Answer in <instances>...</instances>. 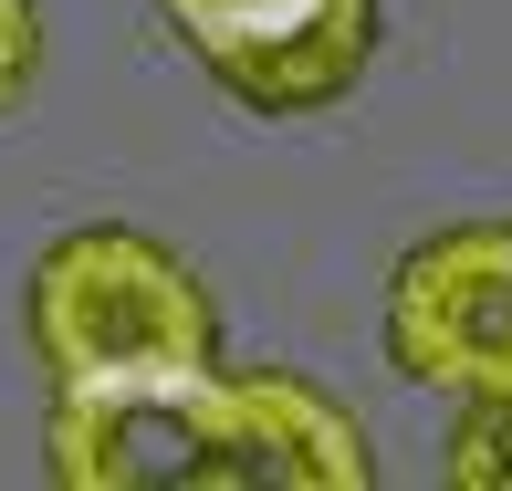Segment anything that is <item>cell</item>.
I'll return each mask as SVG.
<instances>
[{"instance_id": "1", "label": "cell", "mask_w": 512, "mask_h": 491, "mask_svg": "<svg viewBox=\"0 0 512 491\" xmlns=\"http://www.w3.org/2000/svg\"><path fill=\"white\" fill-rule=\"evenodd\" d=\"M21 335L53 387H147V377L220 366V303L168 241L95 220V230H63L32 262Z\"/></svg>"}, {"instance_id": "3", "label": "cell", "mask_w": 512, "mask_h": 491, "mask_svg": "<svg viewBox=\"0 0 512 491\" xmlns=\"http://www.w3.org/2000/svg\"><path fill=\"white\" fill-rule=\"evenodd\" d=\"M199 74L251 115H324L377 53V0H157Z\"/></svg>"}, {"instance_id": "5", "label": "cell", "mask_w": 512, "mask_h": 491, "mask_svg": "<svg viewBox=\"0 0 512 491\" xmlns=\"http://www.w3.org/2000/svg\"><path fill=\"white\" fill-rule=\"evenodd\" d=\"M377 450L324 387L293 366L220 377V491H366Z\"/></svg>"}, {"instance_id": "4", "label": "cell", "mask_w": 512, "mask_h": 491, "mask_svg": "<svg viewBox=\"0 0 512 491\" xmlns=\"http://www.w3.org/2000/svg\"><path fill=\"white\" fill-rule=\"evenodd\" d=\"M42 471L63 491H220V366L147 387H53Z\"/></svg>"}, {"instance_id": "7", "label": "cell", "mask_w": 512, "mask_h": 491, "mask_svg": "<svg viewBox=\"0 0 512 491\" xmlns=\"http://www.w3.org/2000/svg\"><path fill=\"white\" fill-rule=\"evenodd\" d=\"M32 74H42V11L32 0H0V115L32 95Z\"/></svg>"}, {"instance_id": "2", "label": "cell", "mask_w": 512, "mask_h": 491, "mask_svg": "<svg viewBox=\"0 0 512 491\" xmlns=\"http://www.w3.org/2000/svg\"><path fill=\"white\" fill-rule=\"evenodd\" d=\"M387 366L450 397L512 387V220L429 230L387 272Z\"/></svg>"}, {"instance_id": "6", "label": "cell", "mask_w": 512, "mask_h": 491, "mask_svg": "<svg viewBox=\"0 0 512 491\" xmlns=\"http://www.w3.org/2000/svg\"><path fill=\"white\" fill-rule=\"evenodd\" d=\"M450 481H460V491H512V387H502V397H460Z\"/></svg>"}]
</instances>
